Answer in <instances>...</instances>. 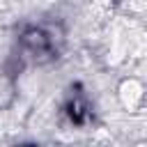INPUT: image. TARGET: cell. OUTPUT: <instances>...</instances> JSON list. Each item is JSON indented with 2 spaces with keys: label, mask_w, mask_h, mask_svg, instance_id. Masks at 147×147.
Instances as JSON below:
<instances>
[{
  "label": "cell",
  "mask_w": 147,
  "mask_h": 147,
  "mask_svg": "<svg viewBox=\"0 0 147 147\" xmlns=\"http://www.w3.org/2000/svg\"><path fill=\"white\" fill-rule=\"evenodd\" d=\"M122 99H124L126 106H133V103L140 99V87H138L136 83H126V85L122 87Z\"/></svg>",
  "instance_id": "cell-1"
}]
</instances>
